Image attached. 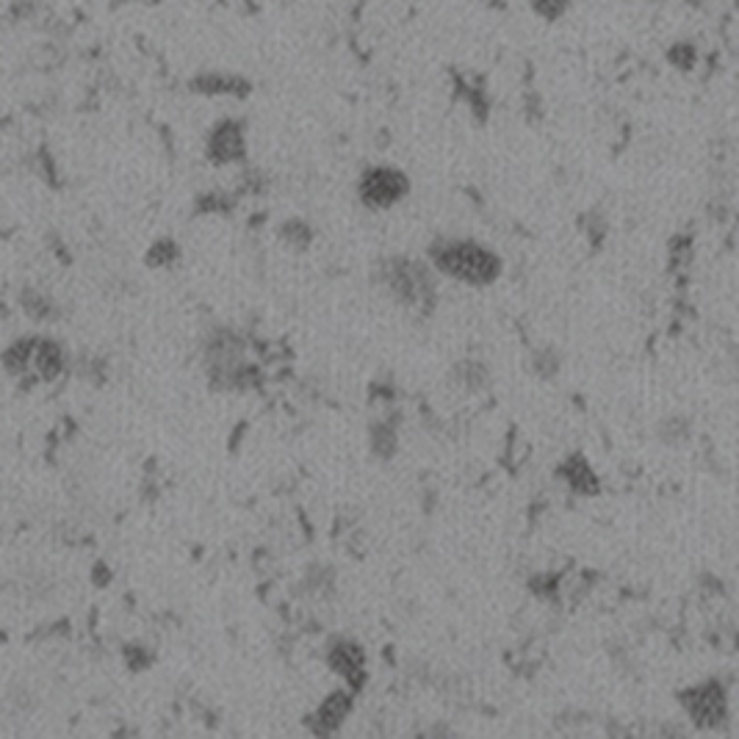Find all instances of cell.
Wrapping results in <instances>:
<instances>
[{
    "label": "cell",
    "instance_id": "obj_2",
    "mask_svg": "<svg viewBox=\"0 0 739 739\" xmlns=\"http://www.w3.org/2000/svg\"><path fill=\"white\" fill-rule=\"evenodd\" d=\"M374 283L391 302L418 316H432L435 302H438L435 269L416 258H405V255L385 258L374 269Z\"/></svg>",
    "mask_w": 739,
    "mask_h": 739
},
{
    "label": "cell",
    "instance_id": "obj_3",
    "mask_svg": "<svg viewBox=\"0 0 739 739\" xmlns=\"http://www.w3.org/2000/svg\"><path fill=\"white\" fill-rule=\"evenodd\" d=\"M203 369L214 388L244 391L258 382V371L247 360V344L236 330L214 327L203 338Z\"/></svg>",
    "mask_w": 739,
    "mask_h": 739
},
{
    "label": "cell",
    "instance_id": "obj_23",
    "mask_svg": "<svg viewBox=\"0 0 739 739\" xmlns=\"http://www.w3.org/2000/svg\"><path fill=\"white\" fill-rule=\"evenodd\" d=\"M670 61H676L681 70H687V67H692V64L698 61V53H695L687 42H679L676 48L670 50Z\"/></svg>",
    "mask_w": 739,
    "mask_h": 739
},
{
    "label": "cell",
    "instance_id": "obj_20",
    "mask_svg": "<svg viewBox=\"0 0 739 739\" xmlns=\"http://www.w3.org/2000/svg\"><path fill=\"white\" fill-rule=\"evenodd\" d=\"M180 258V247L175 244V241H155L153 247H150V252H147V263L150 266H155V269H169L172 263L178 261Z\"/></svg>",
    "mask_w": 739,
    "mask_h": 739
},
{
    "label": "cell",
    "instance_id": "obj_17",
    "mask_svg": "<svg viewBox=\"0 0 739 739\" xmlns=\"http://www.w3.org/2000/svg\"><path fill=\"white\" fill-rule=\"evenodd\" d=\"M692 421L681 413H670V416L659 418L656 424V438L665 443V446H679L690 438Z\"/></svg>",
    "mask_w": 739,
    "mask_h": 739
},
{
    "label": "cell",
    "instance_id": "obj_21",
    "mask_svg": "<svg viewBox=\"0 0 739 739\" xmlns=\"http://www.w3.org/2000/svg\"><path fill=\"white\" fill-rule=\"evenodd\" d=\"M70 366L78 377H84L89 382H103V377H106V363L95 358V355H84V358H78Z\"/></svg>",
    "mask_w": 739,
    "mask_h": 739
},
{
    "label": "cell",
    "instance_id": "obj_12",
    "mask_svg": "<svg viewBox=\"0 0 739 739\" xmlns=\"http://www.w3.org/2000/svg\"><path fill=\"white\" fill-rule=\"evenodd\" d=\"M20 308L28 319H34V322H53L56 316H59V302L50 297L48 291H42V288H34L28 286L20 291Z\"/></svg>",
    "mask_w": 739,
    "mask_h": 739
},
{
    "label": "cell",
    "instance_id": "obj_7",
    "mask_svg": "<svg viewBox=\"0 0 739 739\" xmlns=\"http://www.w3.org/2000/svg\"><path fill=\"white\" fill-rule=\"evenodd\" d=\"M355 698H358V692L349 690V687H338V690L330 692L322 704L310 712L308 720H305L310 734H316V737H333L335 731H341L346 717L352 715V709H355Z\"/></svg>",
    "mask_w": 739,
    "mask_h": 739
},
{
    "label": "cell",
    "instance_id": "obj_9",
    "mask_svg": "<svg viewBox=\"0 0 739 739\" xmlns=\"http://www.w3.org/2000/svg\"><path fill=\"white\" fill-rule=\"evenodd\" d=\"M557 479H560L565 488L576 493V496H585V499H593L601 493V479L593 471V465L587 460L585 454L573 452L568 454L560 465H557Z\"/></svg>",
    "mask_w": 739,
    "mask_h": 739
},
{
    "label": "cell",
    "instance_id": "obj_1",
    "mask_svg": "<svg viewBox=\"0 0 739 739\" xmlns=\"http://www.w3.org/2000/svg\"><path fill=\"white\" fill-rule=\"evenodd\" d=\"M430 266L438 275L468 288H488L504 275L499 252L477 239H438L427 247Z\"/></svg>",
    "mask_w": 739,
    "mask_h": 739
},
{
    "label": "cell",
    "instance_id": "obj_10",
    "mask_svg": "<svg viewBox=\"0 0 739 739\" xmlns=\"http://www.w3.org/2000/svg\"><path fill=\"white\" fill-rule=\"evenodd\" d=\"M67 369H70V355L56 338H34V352H31L34 380L53 382L59 380Z\"/></svg>",
    "mask_w": 739,
    "mask_h": 739
},
{
    "label": "cell",
    "instance_id": "obj_8",
    "mask_svg": "<svg viewBox=\"0 0 739 739\" xmlns=\"http://www.w3.org/2000/svg\"><path fill=\"white\" fill-rule=\"evenodd\" d=\"M205 153L219 167L244 161V155H247V131H244V125L239 120H222L219 125H214L211 133H208V142H205Z\"/></svg>",
    "mask_w": 739,
    "mask_h": 739
},
{
    "label": "cell",
    "instance_id": "obj_18",
    "mask_svg": "<svg viewBox=\"0 0 739 739\" xmlns=\"http://www.w3.org/2000/svg\"><path fill=\"white\" fill-rule=\"evenodd\" d=\"M532 369L540 380H551V377H557V371L562 369V358L557 349H551V346H543V349H537L535 355H532Z\"/></svg>",
    "mask_w": 739,
    "mask_h": 739
},
{
    "label": "cell",
    "instance_id": "obj_14",
    "mask_svg": "<svg viewBox=\"0 0 739 739\" xmlns=\"http://www.w3.org/2000/svg\"><path fill=\"white\" fill-rule=\"evenodd\" d=\"M31 352H34V338H20L3 352V369L9 371L17 380H34L31 374Z\"/></svg>",
    "mask_w": 739,
    "mask_h": 739
},
{
    "label": "cell",
    "instance_id": "obj_22",
    "mask_svg": "<svg viewBox=\"0 0 739 739\" xmlns=\"http://www.w3.org/2000/svg\"><path fill=\"white\" fill-rule=\"evenodd\" d=\"M535 12L546 20H560L565 9H568V0H532Z\"/></svg>",
    "mask_w": 739,
    "mask_h": 739
},
{
    "label": "cell",
    "instance_id": "obj_6",
    "mask_svg": "<svg viewBox=\"0 0 739 739\" xmlns=\"http://www.w3.org/2000/svg\"><path fill=\"white\" fill-rule=\"evenodd\" d=\"M324 662L333 670L344 687L360 692L369 681V662H366V648L352 640V637H333L324 648Z\"/></svg>",
    "mask_w": 739,
    "mask_h": 739
},
{
    "label": "cell",
    "instance_id": "obj_19",
    "mask_svg": "<svg viewBox=\"0 0 739 739\" xmlns=\"http://www.w3.org/2000/svg\"><path fill=\"white\" fill-rule=\"evenodd\" d=\"M302 585H305V590H310V593H316V596L330 593L335 585V571L330 565H313V568L305 573Z\"/></svg>",
    "mask_w": 739,
    "mask_h": 739
},
{
    "label": "cell",
    "instance_id": "obj_4",
    "mask_svg": "<svg viewBox=\"0 0 739 739\" xmlns=\"http://www.w3.org/2000/svg\"><path fill=\"white\" fill-rule=\"evenodd\" d=\"M679 704L695 728L717 731L728 723V690L720 679H706L679 690Z\"/></svg>",
    "mask_w": 739,
    "mask_h": 739
},
{
    "label": "cell",
    "instance_id": "obj_16",
    "mask_svg": "<svg viewBox=\"0 0 739 739\" xmlns=\"http://www.w3.org/2000/svg\"><path fill=\"white\" fill-rule=\"evenodd\" d=\"M452 380L465 391H482L490 385V369L482 360H460L452 371Z\"/></svg>",
    "mask_w": 739,
    "mask_h": 739
},
{
    "label": "cell",
    "instance_id": "obj_13",
    "mask_svg": "<svg viewBox=\"0 0 739 739\" xmlns=\"http://www.w3.org/2000/svg\"><path fill=\"white\" fill-rule=\"evenodd\" d=\"M197 92L203 95H227V97H244L250 92V84L241 81L239 75H227V72H211L197 81Z\"/></svg>",
    "mask_w": 739,
    "mask_h": 739
},
{
    "label": "cell",
    "instance_id": "obj_11",
    "mask_svg": "<svg viewBox=\"0 0 739 739\" xmlns=\"http://www.w3.org/2000/svg\"><path fill=\"white\" fill-rule=\"evenodd\" d=\"M369 449L371 454L388 463L399 452V421L396 418H377L369 427Z\"/></svg>",
    "mask_w": 739,
    "mask_h": 739
},
{
    "label": "cell",
    "instance_id": "obj_5",
    "mask_svg": "<svg viewBox=\"0 0 739 739\" xmlns=\"http://www.w3.org/2000/svg\"><path fill=\"white\" fill-rule=\"evenodd\" d=\"M410 194V178L396 167H369L358 180V200L369 211H391Z\"/></svg>",
    "mask_w": 739,
    "mask_h": 739
},
{
    "label": "cell",
    "instance_id": "obj_15",
    "mask_svg": "<svg viewBox=\"0 0 739 739\" xmlns=\"http://www.w3.org/2000/svg\"><path fill=\"white\" fill-rule=\"evenodd\" d=\"M280 239L286 244L288 250L294 252H308L313 247V241H316V230L310 222L305 219H286L283 225H280Z\"/></svg>",
    "mask_w": 739,
    "mask_h": 739
}]
</instances>
